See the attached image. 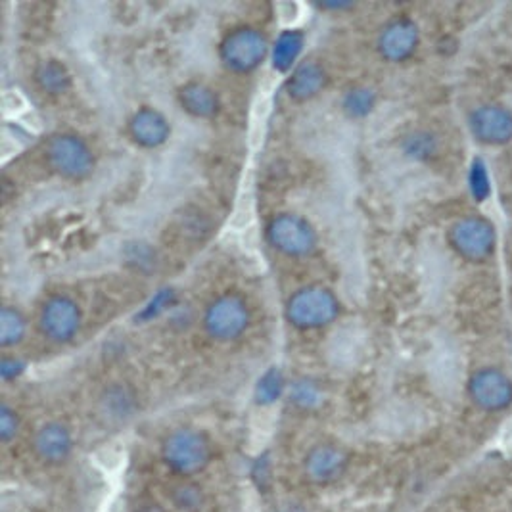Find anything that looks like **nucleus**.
<instances>
[{"label":"nucleus","instance_id":"nucleus-2","mask_svg":"<svg viewBox=\"0 0 512 512\" xmlns=\"http://www.w3.org/2000/svg\"><path fill=\"white\" fill-rule=\"evenodd\" d=\"M254 315L250 302L234 290L221 292L204 309L202 326L208 338L219 344L240 340L252 326Z\"/></svg>","mask_w":512,"mask_h":512},{"label":"nucleus","instance_id":"nucleus-28","mask_svg":"<svg viewBox=\"0 0 512 512\" xmlns=\"http://www.w3.org/2000/svg\"><path fill=\"white\" fill-rule=\"evenodd\" d=\"M125 259L139 273H150L152 269H156V263H158L156 250L150 244H146V242H131V244H127Z\"/></svg>","mask_w":512,"mask_h":512},{"label":"nucleus","instance_id":"nucleus-20","mask_svg":"<svg viewBox=\"0 0 512 512\" xmlns=\"http://www.w3.org/2000/svg\"><path fill=\"white\" fill-rule=\"evenodd\" d=\"M399 150L409 162L430 163L440 156L442 140L432 129L419 127L401 137Z\"/></svg>","mask_w":512,"mask_h":512},{"label":"nucleus","instance_id":"nucleus-12","mask_svg":"<svg viewBox=\"0 0 512 512\" xmlns=\"http://www.w3.org/2000/svg\"><path fill=\"white\" fill-rule=\"evenodd\" d=\"M350 465V455L336 443H317L303 459V472L311 484L328 486L338 482Z\"/></svg>","mask_w":512,"mask_h":512},{"label":"nucleus","instance_id":"nucleus-32","mask_svg":"<svg viewBox=\"0 0 512 512\" xmlns=\"http://www.w3.org/2000/svg\"><path fill=\"white\" fill-rule=\"evenodd\" d=\"M137 512H165L160 505H154V503H148V505H142Z\"/></svg>","mask_w":512,"mask_h":512},{"label":"nucleus","instance_id":"nucleus-11","mask_svg":"<svg viewBox=\"0 0 512 512\" xmlns=\"http://www.w3.org/2000/svg\"><path fill=\"white\" fill-rule=\"evenodd\" d=\"M470 135L476 142L499 148L512 142V110L499 102H486L470 110L466 117Z\"/></svg>","mask_w":512,"mask_h":512},{"label":"nucleus","instance_id":"nucleus-5","mask_svg":"<svg viewBox=\"0 0 512 512\" xmlns=\"http://www.w3.org/2000/svg\"><path fill=\"white\" fill-rule=\"evenodd\" d=\"M267 244L290 259H307L319 250V233L309 219L294 211L273 215L265 225Z\"/></svg>","mask_w":512,"mask_h":512},{"label":"nucleus","instance_id":"nucleus-17","mask_svg":"<svg viewBox=\"0 0 512 512\" xmlns=\"http://www.w3.org/2000/svg\"><path fill=\"white\" fill-rule=\"evenodd\" d=\"M181 110L194 119H213L219 116L223 102L219 93L204 81H187L177 89Z\"/></svg>","mask_w":512,"mask_h":512},{"label":"nucleus","instance_id":"nucleus-19","mask_svg":"<svg viewBox=\"0 0 512 512\" xmlns=\"http://www.w3.org/2000/svg\"><path fill=\"white\" fill-rule=\"evenodd\" d=\"M33 83L41 93L58 98L70 93L73 77H71L70 68L62 60L45 58L33 70Z\"/></svg>","mask_w":512,"mask_h":512},{"label":"nucleus","instance_id":"nucleus-8","mask_svg":"<svg viewBox=\"0 0 512 512\" xmlns=\"http://www.w3.org/2000/svg\"><path fill=\"white\" fill-rule=\"evenodd\" d=\"M37 326L43 338L50 344L66 346L81 332L83 309L70 294H50L41 303Z\"/></svg>","mask_w":512,"mask_h":512},{"label":"nucleus","instance_id":"nucleus-4","mask_svg":"<svg viewBox=\"0 0 512 512\" xmlns=\"http://www.w3.org/2000/svg\"><path fill=\"white\" fill-rule=\"evenodd\" d=\"M213 447L210 438L198 428H175L162 442V459L165 466L177 476L192 478L204 472L211 463Z\"/></svg>","mask_w":512,"mask_h":512},{"label":"nucleus","instance_id":"nucleus-15","mask_svg":"<svg viewBox=\"0 0 512 512\" xmlns=\"http://www.w3.org/2000/svg\"><path fill=\"white\" fill-rule=\"evenodd\" d=\"M328 87V71L319 60H302L286 79V94L296 104H307Z\"/></svg>","mask_w":512,"mask_h":512},{"label":"nucleus","instance_id":"nucleus-27","mask_svg":"<svg viewBox=\"0 0 512 512\" xmlns=\"http://www.w3.org/2000/svg\"><path fill=\"white\" fill-rule=\"evenodd\" d=\"M177 303H179V294L173 288H169V286L160 288L148 302L142 305V309L137 313V321L152 323L165 315L169 309H173Z\"/></svg>","mask_w":512,"mask_h":512},{"label":"nucleus","instance_id":"nucleus-31","mask_svg":"<svg viewBox=\"0 0 512 512\" xmlns=\"http://www.w3.org/2000/svg\"><path fill=\"white\" fill-rule=\"evenodd\" d=\"M317 10L326 12V14H346L355 8V2L351 0H323L315 4Z\"/></svg>","mask_w":512,"mask_h":512},{"label":"nucleus","instance_id":"nucleus-18","mask_svg":"<svg viewBox=\"0 0 512 512\" xmlns=\"http://www.w3.org/2000/svg\"><path fill=\"white\" fill-rule=\"evenodd\" d=\"M307 43V37L302 29L288 27L282 29L277 39L271 43V66L277 73H292V70L302 62L303 48Z\"/></svg>","mask_w":512,"mask_h":512},{"label":"nucleus","instance_id":"nucleus-33","mask_svg":"<svg viewBox=\"0 0 512 512\" xmlns=\"http://www.w3.org/2000/svg\"><path fill=\"white\" fill-rule=\"evenodd\" d=\"M279 512H303L302 509H294V507H290V509H282Z\"/></svg>","mask_w":512,"mask_h":512},{"label":"nucleus","instance_id":"nucleus-26","mask_svg":"<svg viewBox=\"0 0 512 512\" xmlns=\"http://www.w3.org/2000/svg\"><path fill=\"white\" fill-rule=\"evenodd\" d=\"M466 187L476 204H484L491 196V175H489L488 163L482 158H474L468 165Z\"/></svg>","mask_w":512,"mask_h":512},{"label":"nucleus","instance_id":"nucleus-10","mask_svg":"<svg viewBox=\"0 0 512 512\" xmlns=\"http://www.w3.org/2000/svg\"><path fill=\"white\" fill-rule=\"evenodd\" d=\"M420 27L409 16H394L378 29L376 52L388 64L409 62L420 47Z\"/></svg>","mask_w":512,"mask_h":512},{"label":"nucleus","instance_id":"nucleus-6","mask_svg":"<svg viewBox=\"0 0 512 512\" xmlns=\"http://www.w3.org/2000/svg\"><path fill=\"white\" fill-rule=\"evenodd\" d=\"M48 169L64 181L83 183L96 169V154L91 144L75 133H58L45 146Z\"/></svg>","mask_w":512,"mask_h":512},{"label":"nucleus","instance_id":"nucleus-1","mask_svg":"<svg viewBox=\"0 0 512 512\" xmlns=\"http://www.w3.org/2000/svg\"><path fill=\"white\" fill-rule=\"evenodd\" d=\"M342 302L323 284H307L290 294L284 303V319L294 330L315 332L336 323Z\"/></svg>","mask_w":512,"mask_h":512},{"label":"nucleus","instance_id":"nucleus-14","mask_svg":"<svg viewBox=\"0 0 512 512\" xmlns=\"http://www.w3.org/2000/svg\"><path fill=\"white\" fill-rule=\"evenodd\" d=\"M75 440L70 426L62 420H48L33 436V451L47 465H62L73 453Z\"/></svg>","mask_w":512,"mask_h":512},{"label":"nucleus","instance_id":"nucleus-3","mask_svg":"<svg viewBox=\"0 0 512 512\" xmlns=\"http://www.w3.org/2000/svg\"><path fill=\"white\" fill-rule=\"evenodd\" d=\"M271 54L267 35L254 25H236L223 35L217 56L223 68L234 75H250L259 70Z\"/></svg>","mask_w":512,"mask_h":512},{"label":"nucleus","instance_id":"nucleus-9","mask_svg":"<svg viewBox=\"0 0 512 512\" xmlns=\"http://www.w3.org/2000/svg\"><path fill=\"white\" fill-rule=\"evenodd\" d=\"M466 394L484 413H503L512 405L511 374L499 367H480L468 376Z\"/></svg>","mask_w":512,"mask_h":512},{"label":"nucleus","instance_id":"nucleus-24","mask_svg":"<svg viewBox=\"0 0 512 512\" xmlns=\"http://www.w3.org/2000/svg\"><path fill=\"white\" fill-rule=\"evenodd\" d=\"M288 392V382L280 367H269L265 373L257 378L254 388V399L261 407H271Z\"/></svg>","mask_w":512,"mask_h":512},{"label":"nucleus","instance_id":"nucleus-16","mask_svg":"<svg viewBox=\"0 0 512 512\" xmlns=\"http://www.w3.org/2000/svg\"><path fill=\"white\" fill-rule=\"evenodd\" d=\"M98 413L106 424L121 426L139 413V396L129 384L114 382L98 396Z\"/></svg>","mask_w":512,"mask_h":512},{"label":"nucleus","instance_id":"nucleus-21","mask_svg":"<svg viewBox=\"0 0 512 512\" xmlns=\"http://www.w3.org/2000/svg\"><path fill=\"white\" fill-rule=\"evenodd\" d=\"M378 106V93L369 85H351L340 96V110L350 121H365Z\"/></svg>","mask_w":512,"mask_h":512},{"label":"nucleus","instance_id":"nucleus-13","mask_svg":"<svg viewBox=\"0 0 512 512\" xmlns=\"http://www.w3.org/2000/svg\"><path fill=\"white\" fill-rule=\"evenodd\" d=\"M173 127L162 110L140 106L127 119V137L142 150H158L171 139Z\"/></svg>","mask_w":512,"mask_h":512},{"label":"nucleus","instance_id":"nucleus-30","mask_svg":"<svg viewBox=\"0 0 512 512\" xmlns=\"http://www.w3.org/2000/svg\"><path fill=\"white\" fill-rule=\"evenodd\" d=\"M25 371H27V363L20 355H8V353L2 355V359H0V380L4 384H10V382L22 378Z\"/></svg>","mask_w":512,"mask_h":512},{"label":"nucleus","instance_id":"nucleus-29","mask_svg":"<svg viewBox=\"0 0 512 512\" xmlns=\"http://www.w3.org/2000/svg\"><path fill=\"white\" fill-rule=\"evenodd\" d=\"M22 428V419L14 407L8 403L0 405V442L4 445L14 442L20 434Z\"/></svg>","mask_w":512,"mask_h":512},{"label":"nucleus","instance_id":"nucleus-7","mask_svg":"<svg viewBox=\"0 0 512 512\" xmlns=\"http://www.w3.org/2000/svg\"><path fill=\"white\" fill-rule=\"evenodd\" d=\"M445 238L449 248L468 263L488 261L497 248V229L480 213H468L455 219L447 227Z\"/></svg>","mask_w":512,"mask_h":512},{"label":"nucleus","instance_id":"nucleus-25","mask_svg":"<svg viewBox=\"0 0 512 512\" xmlns=\"http://www.w3.org/2000/svg\"><path fill=\"white\" fill-rule=\"evenodd\" d=\"M169 501L179 512H202L208 505V495L198 484L181 480L169 489Z\"/></svg>","mask_w":512,"mask_h":512},{"label":"nucleus","instance_id":"nucleus-23","mask_svg":"<svg viewBox=\"0 0 512 512\" xmlns=\"http://www.w3.org/2000/svg\"><path fill=\"white\" fill-rule=\"evenodd\" d=\"M27 317L16 305H4L0 309V348L12 350L18 348L27 336Z\"/></svg>","mask_w":512,"mask_h":512},{"label":"nucleus","instance_id":"nucleus-22","mask_svg":"<svg viewBox=\"0 0 512 512\" xmlns=\"http://www.w3.org/2000/svg\"><path fill=\"white\" fill-rule=\"evenodd\" d=\"M286 397L298 411L313 413L325 405L326 394L319 380L311 376H300L288 384Z\"/></svg>","mask_w":512,"mask_h":512}]
</instances>
